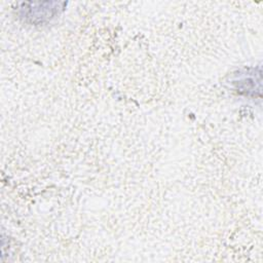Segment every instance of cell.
Returning <instances> with one entry per match:
<instances>
[{"label": "cell", "instance_id": "cell-1", "mask_svg": "<svg viewBox=\"0 0 263 263\" xmlns=\"http://www.w3.org/2000/svg\"><path fill=\"white\" fill-rule=\"evenodd\" d=\"M64 5L65 3L62 2L23 3L18 8V14L26 23L40 25L54 18L64 9Z\"/></svg>", "mask_w": 263, "mask_h": 263}]
</instances>
